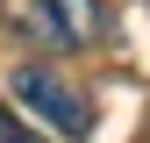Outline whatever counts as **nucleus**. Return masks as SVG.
I'll use <instances>...</instances> for the list:
<instances>
[{"mask_svg": "<svg viewBox=\"0 0 150 143\" xmlns=\"http://www.w3.org/2000/svg\"><path fill=\"white\" fill-rule=\"evenodd\" d=\"M7 86H14V100H22L36 122H50L57 136H86V129H93V107H86V93H79L71 79H57L50 64H22Z\"/></svg>", "mask_w": 150, "mask_h": 143, "instance_id": "f257e3e1", "label": "nucleus"}, {"mask_svg": "<svg viewBox=\"0 0 150 143\" xmlns=\"http://www.w3.org/2000/svg\"><path fill=\"white\" fill-rule=\"evenodd\" d=\"M29 29L43 36L50 50H93L107 36V0H36Z\"/></svg>", "mask_w": 150, "mask_h": 143, "instance_id": "f03ea898", "label": "nucleus"}, {"mask_svg": "<svg viewBox=\"0 0 150 143\" xmlns=\"http://www.w3.org/2000/svg\"><path fill=\"white\" fill-rule=\"evenodd\" d=\"M0 143H43V136H36V129H29V122H22V115H14V107H7V100H0Z\"/></svg>", "mask_w": 150, "mask_h": 143, "instance_id": "7ed1b4c3", "label": "nucleus"}]
</instances>
